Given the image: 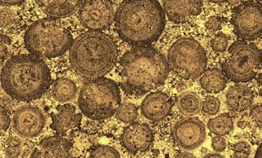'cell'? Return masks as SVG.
Segmentation results:
<instances>
[{"mask_svg": "<svg viewBox=\"0 0 262 158\" xmlns=\"http://www.w3.org/2000/svg\"><path fill=\"white\" fill-rule=\"evenodd\" d=\"M52 76L43 60L33 54L12 57L1 73L2 87L18 101L38 99L50 87Z\"/></svg>", "mask_w": 262, "mask_h": 158, "instance_id": "obj_3", "label": "cell"}, {"mask_svg": "<svg viewBox=\"0 0 262 158\" xmlns=\"http://www.w3.org/2000/svg\"><path fill=\"white\" fill-rule=\"evenodd\" d=\"M79 18L83 26L91 31L99 32L112 25L115 11L110 1H84L79 7Z\"/></svg>", "mask_w": 262, "mask_h": 158, "instance_id": "obj_10", "label": "cell"}, {"mask_svg": "<svg viewBox=\"0 0 262 158\" xmlns=\"http://www.w3.org/2000/svg\"><path fill=\"white\" fill-rule=\"evenodd\" d=\"M89 158H120L115 148L107 145H98L92 149Z\"/></svg>", "mask_w": 262, "mask_h": 158, "instance_id": "obj_25", "label": "cell"}, {"mask_svg": "<svg viewBox=\"0 0 262 158\" xmlns=\"http://www.w3.org/2000/svg\"><path fill=\"white\" fill-rule=\"evenodd\" d=\"M172 108V100L166 93H150L142 102V113L148 120L161 121L169 115Z\"/></svg>", "mask_w": 262, "mask_h": 158, "instance_id": "obj_15", "label": "cell"}, {"mask_svg": "<svg viewBox=\"0 0 262 158\" xmlns=\"http://www.w3.org/2000/svg\"><path fill=\"white\" fill-rule=\"evenodd\" d=\"M262 67V52L251 42L237 40L229 49V57L221 67L226 78L234 83H247Z\"/></svg>", "mask_w": 262, "mask_h": 158, "instance_id": "obj_7", "label": "cell"}, {"mask_svg": "<svg viewBox=\"0 0 262 158\" xmlns=\"http://www.w3.org/2000/svg\"><path fill=\"white\" fill-rule=\"evenodd\" d=\"M226 98V104L230 111L243 112L251 106L254 94L248 86L239 84L231 86L228 90Z\"/></svg>", "mask_w": 262, "mask_h": 158, "instance_id": "obj_18", "label": "cell"}, {"mask_svg": "<svg viewBox=\"0 0 262 158\" xmlns=\"http://www.w3.org/2000/svg\"><path fill=\"white\" fill-rule=\"evenodd\" d=\"M120 139L126 150L135 154L145 152L150 148L153 142V133L147 125L135 122L124 129Z\"/></svg>", "mask_w": 262, "mask_h": 158, "instance_id": "obj_13", "label": "cell"}, {"mask_svg": "<svg viewBox=\"0 0 262 158\" xmlns=\"http://www.w3.org/2000/svg\"><path fill=\"white\" fill-rule=\"evenodd\" d=\"M207 59L200 42L190 37H182L170 47L168 67L184 79H195L205 73Z\"/></svg>", "mask_w": 262, "mask_h": 158, "instance_id": "obj_8", "label": "cell"}, {"mask_svg": "<svg viewBox=\"0 0 262 158\" xmlns=\"http://www.w3.org/2000/svg\"><path fill=\"white\" fill-rule=\"evenodd\" d=\"M238 126L241 127V128L243 129L245 128L246 126V121H241L238 123Z\"/></svg>", "mask_w": 262, "mask_h": 158, "instance_id": "obj_43", "label": "cell"}, {"mask_svg": "<svg viewBox=\"0 0 262 158\" xmlns=\"http://www.w3.org/2000/svg\"><path fill=\"white\" fill-rule=\"evenodd\" d=\"M175 158H196L191 153L189 152H182L179 154Z\"/></svg>", "mask_w": 262, "mask_h": 158, "instance_id": "obj_37", "label": "cell"}, {"mask_svg": "<svg viewBox=\"0 0 262 158\" xmlns=\"http://www.w3.org/2000/svg\"><path fill=\"white\" fill-rule=\"evenodd\" d=\"M236 36L251 42L262 35V3L258 1L241 2L233 11L231 20Z\"/></svg>", "mask_w": 262, "mask_h": 158, "instance_id": "obj_9", "label": "cell"}, {"mask_svg": "<svg viewBox=\"0 0 262 158\" xmlns=\"http://www.w3.org/2000/svg\"><path fill=\"white\" fill-rule=\"evenodd\" d=\"M2 42H5V43L10 44L11 43V39L9 37L6 36V35H2L1 36Z\"/></svg>", "mask_w": 262, "mask_h": 158, "instance_id": "obj_41", "label": "cell"}, {"mask_svg": "<svg viewBox=\"0 0 262 158\" xmlns=\"http://www.w3.org/2000/svg\"><path fill=\"white\" fill-rule=\"evenodd\" d=\"M172 133L177 144L187 150L200 147L207 135L203 122L192 118L178 122L173 127Z\"/></svg>", "mask_w": 262, "mask_h": 158, "instance_id": "obj_12", "label": "cell"}, {"mask_svg": "<svg viewBox=\"0 0 262 158\" xmlns=\"http://www.w3.org/2000/svg\"><path fill=\"white\" fill-rule=\"evenodd\" d=\"M206 27L210 31H219L222 28V19L219 16H212L206 23Z\"/></svg>", "mask_w": 262, "mask_h": 158, "instance_id": "obj_29", "label": "cell"}, {"mask_svg": "<svg viewBox=\"0 0 262 158\" xmlns=\"http://www.w3.org/2000/svg\"><path fill=\"white\" fill-rule=\"evenodd\" d=\"M0 109H1V130L6 131L11 125V118L8 115V112L3 106H1Z\"/></svg>", "mask_w": 262, "mask_h": 158, "instance_id": "obj_33", "label": "cell"}, {"mask_svg": "<svg viewBox=\"0 0 262 158\" xmlns=\"http://www.w3.org/2000/svg\"><path fill=\"white\" fill-rule=\"evenodd\" d=\"M221 102L219 98L214 96H207L202 104V110L209 115H215L219 111Z\"/></svg>", "mask_w": 262, "mask_h": 158, "instance_id": "obj_26", "label": "cell"}, {"mask_svg": "<svg viewBox=\"0 0 262 158\" xmlns=\"http://www.w3.org/2000/svg\"><path fill=\"white\" fill-rule=\"evenodd\" d=\"M228 3H229V5H230L231 6H239V4H241V1H229L227 2Z\"/></svg>", "mask_w": 262, "mask_h": 158, "instance_id": "obj_42", "label": "cell"}, {"mask_svg": "<svg viewBox=\"0 0 262 158\" xmlns=\"http://www.w3.org/2000/svg\"><path fill=\"white\" fill-rule=\"evenodd\" d=\"M71 148V143L62 137L46 138L35 148L31 158H75Z\"/></svg>", "mask_w": 262, "mask_h": 158, "instance_id": "obj_14", "label": "cell"}, {"mask_svg": "<svg viewBox=\"0 0 262 158\" xmlns=\"http://www.w3.org/2000/svg\"><path fill=\"white\" fill-rule=\"evenodd\" d=\"M45 123L43 113L40 108L33 105L20 107L15 112L13 119L15 131L25 138H34L40 135Z\"/></svg>", "mask_w": 262, "mask_h": 158, "instance_id": "obj_11", "label": "cell"}, {"mask_svg": "<svg viewBox=\"0 0 262 158\" xmlns=\"http://www.w3.org/2000/svg\"><path fill=\"white\" fill-rule=\"evenodd\" d=\"M7 144L8 146H13V147H16L17 146L18 147V146L21 145V142L17 138L13 137L7 141Z\"/></svg>", "mask_w": 262, "mask_h": 158, "instance_id": "obj_35", "label": "cell"}, {"mask_svg": "<svg viewBox=\"0 0 262 158\" xmlns=\"http://www.w3.org/2000/svg\"><path fill=\"white\" fill-rule=\"evenodd\" d=\"M81 1H40L39 6L51 18H57L72 14L80 6Z\"/></svg>", "mask_w": 262, "mask_h": 158, "instance_id": "obj_19", "label": "cell"}, {"mask_svg": "<svg viewBox=\"0 0 262 158\" xmlns=\"http://www.w3.org/2000/svg\"><path fill=\"white\" fill-rule=\"evenodd\" d=\"M1 4H6V5H16L18 4V3H22L21 1H3V0H1L0 1Z\"/></svg>", "mask_w": 262, "mask_h": 158, "instance_id": "obj_40", "label": "cell"}, {"mask_svg": "<svg viewBox=\"0 0 262 158\" xmlns=\"http://www.w3.org/2000/svg\"><path fill=\"white\" fill-rule=\"evenodd\" d=\"M27 50L33 55L55 58L71 49L74 39L57 18H47L32 24L25 36Z\"/></svg>", "mask_w": 262, "mask_h": 158, "instance_id": "obj_5", "label": "cell"}, {"mask_svg": "<svg viewBox=\"0 0 262 158\" xmlns=\"http://www.w3.org/2000/svg\"><path fill=\"white\" fill-rule=\"evenodd\" d=\"M251 116L257 126L262 129V104H258L252 108Z\"/></svg>", "mask_w": 262, "mask_h": 158, "instance_id": "obj_30", "label": "cell"}, {"mask_svg": "<svg viewBox=\"0 0 262 158\" xmlns=\"http://www.w3.org/2000/svg\"><path fill=\"white\" fill-rule=\"evenodd\" d=\"M13 16L11 11L8 9H3L1 11V26L6 27L11 25L13 21Z\"/></svg>", "mask_w": 262, "mask_h": 158, "instance_id": "obj_32", "label": "cell"}, {"mask_svg": "<svg viewBox=\"0 0 262 158\" xmlns=\"http://www.w3.org/2000/svg\"><path fill=\"white\" fill-rule=\"evenodd\" d=\"M117 48L112 37L100 32L79 35L70 49V62L76 74L88 79H98L115 67Z\"/></svg>", "mask_w": 262, "mask_h": 158, "instance_id": "obj_4", "label": "cell"}, {"mask_svg": "<svg viewBox=\"0 0 262 158\" xmlns=\"http://www.w3.org/2000/svg\"><path fill=\"white\" fill-rule=\"evenodd\" d=\"M233 150L235 158H248L251 154V147L246 142H238Z\"/></svg>", "mask_w": 262, "mask_h": 158, "instance_id": "obj_28", "label": "cell"}, {"mask_svg": "<svg viewBox=\"0 0 262 158\" xmlns=\"http://www.w3.org/2000/svg\"><path fill=\"white\" fill-rule=\"evenodd\" d=\"M76 94V86L71 79H58L53 86L52 95L54 99L60 103L73 100Z\"/></svg>", "mask_w": 262, "mask_h": 158, "instance_id": "obj_21", "label": "cell"}, {"mask_svg": "<svg viewBox=\"0 0 262 158\" xmlns=\"http://www.w3.org/2000/svg\"><path fill=\"white\" fill-rule=\"evenodd\" d=\"M207 126L211 132L219 137H223L231 131L234 124L231 115L228 113H224L209 120Z\"/></svg>", "mask_w": 262, "mask_h": 158, "instance_id": "obj_23", "label": "cell"}, {"mask_svg": "<svg viewBox=\"0 0 262 158\" xmlns=\"http://www.w3.org/2000/svg\"><path fill=\"white\" fill-rule=\"evenodd\" d=\"M202 87L207 93H219L225 89L227 78L222 71L210 69L205 71L200 79Z\"/></svg>", "mask_w": 262, "mask_h": 158, "instance_id": "obj_20", "label": "cell"}, {"mask_svg": "<svg viewBox=\"0 0 262 158\" xmlns=\"http://www.w3.org/2000/svg\"><path fill=\"white\" fill-rule=\"evenodd\" d=\"M204 158H224L220 154L217 153H210V154H207Z\"/></svg>", "mask_w": 262, "mask_h": 158, "instance_id": "obj_38", "label": "cell"}, {"mask_svg": "<svg viewBox=\"0 0 262 158\" xmlns=\"http://www.w3.org/2000/svg\"><path fill=\"white\" fill-rule=\"evenodd\" d=\"M51 128L63 136L79 127L82 118L81 114L76 112V108L71 104L59 105L56 111L51 114Z\"/></svg>", "mask_w": 262, "mask_h": 158, "instance_id": "obj_17", "label": "cell"}, {"mask_svg": "<svg viewBox=\"0 0 262 158\" xmlns=\"http://www.w3.org/2000/svg\"><path fill=\"white\" fill-rule=\"evenodd\" d=\"M120 103L118 85L112 79L104 77L86 81L81 88L78 100L81 113L96 121L113 116Z\"/></svg>", "mask_w": 262, "mask_h": 158, "instance_id": "obj_6", "label": "cell"}, {"mask_svg": "<svg viewBox=\"0 0 262 158\" xmlns=\"http://www.w3.org/2000/svg\"><path fill=\"white\" fill-rule=\"evenodd\" d=\"M115 27L123 41L134 47H149L162 35L166 16L159 2L126 0L115 15Z\"/></svg>", "mask_w": 262, "mask_h": 158, "instance_id": "obj_1", "label": "cell"}, {"mask_svg": "<svg viewBox=\"0 0 262 158\" xmlns=\"http://www.w3.org/2000/svg\"><path fill=\"white\" fill-rule=\"evenodd\" d=\"M228 37L223 32H219L211 40V47L216 52H224L227 49Z\"/></svg>", "mask_w": 262, "mask_h": 158, "instance_id": "obj_27", "label": "cell"}, {"mask_svg": "<svg viewBox=\"0 0 262 158\" xmlns=\"http://www.w3.org/2000/svg\"><path fill=\"white\" fill-rule=\"evenodd\" d=\"M255 158H262V143L260 144L258 149H257L256 154H255Z\"/></svg>", "mask_w": 262, "mask_h": 158, "instance_id": "obj_39", "label": "cell"}, {"mask_svg": "<svg viewBox=\"0 0 262 158\" xmlns=\"http://www.w3.org/2000/svg\"><path fill=\"white\" fill-rule=\"evenodd\" d=\"M137 107L130 103H122L116 112L117 118L124 123H130L134 122L137 119Z\"/></svg>", "mask_w": 262, "mask_h": 158, "instance_id": "obj_24", "label": "cell"}, {"mask_svg": "<svg viewBox=\"0 0 262 158\" xmlns=\"http://www.w3.org/2000/svg\"><path fill=\"white\" fill-rule=\"evenodd\" d=\"M212 147L215 152H223L226 147L225 139L222 137H219V136L214 137L212 140Z\"/></svg>", "mask_w": 262, "mask_h": 158, "instance_id": "obj_31", "label": "cell"}, {"mask_svg": "<svg viewBox=\"0 0 262 158\" xmlns=\"http://www.w3.org/2000/svg\"><path fill=\"white\" fill-rule=\"evenodd\" d=\"M257 84H258V90H259L260 94L262 96V67L257 75Z\"/></svg>", "mask_w": 262, "mask_h": 158, "instance_id": "obj_36", "label": "cell"}, {"mask_svg": "<svg viewBox=\"0 0 262 158\" xmlns=\"http://www.w3.org/2000/svg\"><path fill=\"white\" fill-rule=\"evenodd\" d=\"M21 149L20 146L18 147H13V146H8L6 149V154L8 158H18L21 154Z\"/></svg>", "mask_w": 262, "mask_h": 158, "instance_id": "obj_34", "label": "cell"}, {"mask_svg": "<svg viewBox=\"0 0 262 158\" xmlns=\"http://www.w3.org/2000/svg\"><path fill=\"white\" fill-rule=\"evenodd\" d=\"M169 67L164 56L151 47H134L120 61V85L126 94L141 96L161 86Z\"/></svg>", "mask_w": 262, "mask_h": 158, "instance_id": "obj_2", "label": "cell"}, {"mask_svg": "<svg viewBox=\"0 0 262 158\" xmlns=\"http://www.w3.org/2000/svg\"><path fill=\"white\" fill-rule=\"evenodd\" d=\"M202 6V1L174 0L163 2V11L168 19L174 24L184 23L190 17L200 14Z\"/></svg>", "mask_w": 262, "mask_h": 158, "instance_id": "obj_16", "label": "cell"}, {"mask_svg": "<svg viewBox=\"0 0 262 158\" xmlns=\"http://www.w3.org/2000/svg\"><path fill=\"white\" fill-rule=\"evenodd\" d=\"M178 105L179 110L185 116H192L200 111L202 102L196 95L187 92L180 95Z\"/></svg>", "mask_w": 262, "mask_h": 158, "instance_id": "obj_22", "label": "cell"}]
</instances>
